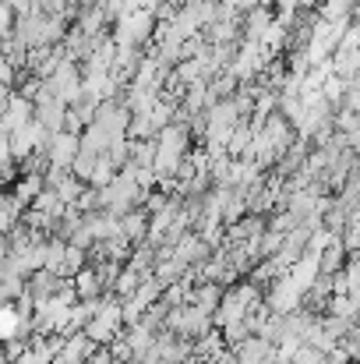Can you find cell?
Returning a JSON list of instances; mask_svg holds the SVG:
<instances>
[{
	"label": "cell",
	"instance_id": "5b68a950",
	"mask_svg": "<svg viewBox=\"0 0 360 364\" xmlns=\"http://www.w3.org/2000/svg\"><path fill=\"white\" fill-rule=\"evenodd\" d=\"M78 152H82V138H78V134L60 131V134L50 138V166H57V170H75Z\"/></svg>",
	"mask_w": 360,
	"mask_h": 364
},
{
	"label": "cell",
	"instance_id": "52a82bcc",
	"mask_svg": "<svg viewBox=\"0 0 360 364\" xmlns=\"http://www.w3.org/2000/svg\"><path fill=\"white\" fill-rule=\"evenodd\" d=\"M223 297H227V287H219V283H198V287L191 290L187 304H195V308H202V311L216 315V311H219V304H223Z\"/></svg>",
	"mask_w": 360,
	"mask_h": 364
},
{
	"label": "cell",
	"instance_id": "9c48e42d",
	"mask_svg": "<svg viewBox=\"0 0 360 364\" xmlns=\"http://www.w3.org/2000/svg\"><path fill=\"white\" fill-rule=\"evenodd\" d=\"M350 258H354V255L347 251L343 237H336V241L322 251V272H325V276H339V272L350 265Z\"/></svg>",
	"mask_w": 360,
	"mask_h": 364
},
{
	"label": "cell",
	"instance_id": "7a4b0ae2",
	"mask_svg": "<svg viewBox=\"0 0 360 364\" xmlns=\"http://www.w3.org/2000/svg\"><path fill=\"white\" fill-rule=\"evenodd\" d=\"M265 304L272 308V315H293L304 308V294L297 290V283L286 276V279H276L268 290H265Z\"/></svg>",
	"mask_w": 360,
	"mask_h": 364
},
{
	"label": "cell",
	"instance_id": "30bf717a",
	"mask_svg": "<svg viewBox=\"0 0 360 364\" xmlns=\"http://www.w3.org/2000/svg\"><path fill=\"white\" fill-rule=\"evenodd\" d=\"M293 364H332V361H329V354H325V350H318V347H307V343H304V347L297 350Z\"/></svg>",
	"mask_w": 360,
	"mask_h": 364
},
{
	"label": "cell",
	"instance_id": "6da1fadb",
	"mask_svg": "<svg viewBox=\"0 0 360 364\" xmlns=\"http://www.w3.org/2000/svg\"><path fill=\"white\" fill-rule=\"evenodd\" d=\"M99 347H110L114 340H120L124 333H127V318H124V304L120 301H110L92 322H89V329H85Z\"/></svg>",
	"mask_w": 360,
	"mask_h": 364
},
{
	"label": "cell",
	"instance_id": "277c9868",
	"mask_svg": "<svg viewBox=\"0 0 360 364\" xmlns=\"http://www.w3.org/2000/svg\"><path fill=\"white\" fill-rule=\"evenodd\" d=\"M240 364H279V347L265 336H247L240 347H234Z\"/></svg>",
	"mask_w": 360,
	"mask_h": 364
},
{
	"label": "cell",
	"instance_id": "ba28073f",
	"mask_svg": "<svg viewBox=\"0 0 360 364\" xmlns=\"http://www.w3.org/2000/svg\"><path fill=\"white\" fill-rule=\"evenodd\" d=\"M148 223H152V216H148L145 209H134V213H127V216L120 220V234L131 244H145L148 241Z\"/></svg>",
	"mask_w": 360,
	"mask_h": 364
},
{
	"label": "cell",
	"instance_id": "3957f363",
	"mask_svg": "<svg viewBox=\"0 0 360 364\" xmlns=\"http://www.w3.org/2000/svg\"><path fill=\"white\" fill-rule=\"evenodd\" d=\"M67 114H71V107H67L64 100H53V96H46V92L36 100V124H43L50 134H60V131H64Z\"/></svg>",
	"mask_w": 360,
	"mask_h": 364
},
{
	"label": "cell",
	"instance_id": "8992f818",
	"mask_svg": "<svg viewBox=\"0 0 360 364\" xmlns=\"http://www.w3.org/2000/svg\"><path fill=\"white\" fill-rule=\"evenodd\" d=\"M290 279L297 283V290H300V294H307V290L322 279V255H318V251H307V255L290 269Z\"/></svg>",
	"mask_w": 360,
	"mask_h": 364
}]
</instances>
